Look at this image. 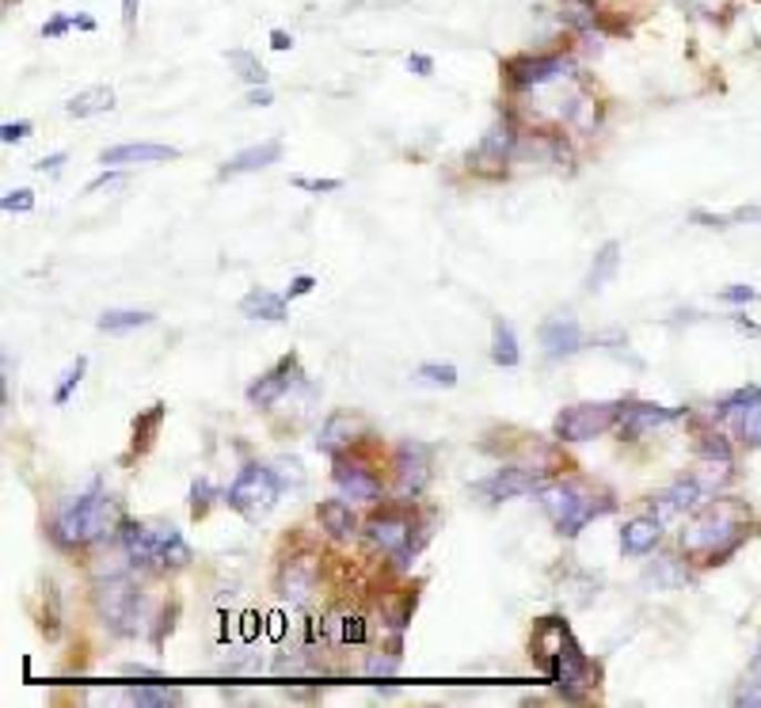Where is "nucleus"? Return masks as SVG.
<instances>
[{
  "mask_svg": "<svg viewBox=\"0 0 761 708\" xmlns=\"http://www.w3.org/2000/svg\"><path fill=\"white\" fill-rule=\"evenodd\" d=\"M747 518L750 510L739 499H715L689 522V530L682 534V549L701 564H723L747 541Z\"/></svg>",
  "mask_w": 761,
  "mask_h": 708,
  "instance_id": "obj_1",
  "label": "nucleus"
},
{
  "mask_svg": "<svg viewBox=\"0 0 761 708\" xmlns=\"http://www.w3.org/2000/svg\"><path fill=\"white\" fill-rule=\"evenodd\" d=\"M119 526V503L111 496H103L100 483L77 496L73 503H66L58 510L50 526V537L61 545V549H84V545L103 541L107 534Z\"/></svg>",
  "mask_w": 761,
  "mask_h": 708,
  "instance_id": "obj_2",
  "label": "nucleus"
},
{
  "mask_svg": "<svg viewBox=\"0 0 761 708\" xmlns=\"http://www.w3.org/2000/svg\"><path fill=\"white\" fill-rule=\"evenodd\" d=\"M119 541L138 568H183L191 564V545L176 526L164 522H119Z\"/></svg>",
  "mask_w": 761,
  "mask_h": 708,
  "instance_id": "obj_3",
  "label": "nucleus"
},
{
  "mask_svg": "<svg viewBox=\"0 0 761 708\" xmlns=\"http://www.w3.org/2000/svg\"><path fill=\"white\" fill-rule=\"evenodd\" d=\"M541 503H544V510H549L552 522L560 526L563 537H579L587 522L613 515L617 499L609 496V491H605V496H594V488H590V483L560 480V483H549V488L541 491Z\"/></svg>",
  "mask_w": 761,
  "mask_h": 708,
  "instance_id": "obj_4",
  "label": "nucleus"
},
{
  "mask_svg": "<svg viewBox=\"0 0 761 708\" xmlns=\"http://www.w3.org/2000/svg\"><path fill=\"white\" fill-rule=\"evenodd\" d=\"M96 609H100L107 629L119 636H133L138 625L146 621V598H141V590H133V582L122 571L107 579L100 576V582H96Z\"/></svg>",
  "mask_w": 761,
  "mask_h": 708,
  "instance_id": "obj_5",
  "label": "nucleus"
},
{
  "mask_svg": "<svg viewBox=\"0 0 761 708\" xmlns=\"http://www.w3.org/2000/svg\"><path fill=\"white\" fill-rule=\"evenodd\" d=\"M279 496H282L279 472L267 469V465H244V469H240V477L229 483L226 503L237 510V515H244L248 522H259L267 510L279 503Z\"/></svg>",
  "mask_w": 761,
  "mask_h": 708,
  "instance_id": "obj_6",
  "label": "nucleus"
},
{
  "mask_svg": "<svg viewBox=\"0 0 761 708\" xmlns=\"http://www.w3.org/2000/svg\"><path fill=\"white\" fill-rule=\"evenodd\" d=\"M624 411V400H587V405L563 408L552 423V435L560 442H590V438L605 435L609 427H617Z\"/></svg>",
  "mask_w": 761,
  "mask_h": 708,
  "instance_id": "obj_7",
  "label": "nucleus"
},
{
  "mask_svg": "<svg viewBox=\"0 0 761 708\" xmlns=\"http://www.w3.org/2000/svg\"><path fill=\"white\" fill-rule=\"evenodd\" d=\"M411 530H415V518L408 510H381L366 522V537H370L373 549L389 552L400 564H408L419 552V545L411 541Z\"/></svg>",
  "mask_w": 761,
  "mask_h": 708,
  "instance_id": "obj_8",
  "label": "nucleus"
},
{
  "mask_svg": "<svg viewBox=\"0 0 761 708\" xmlns=\"http://www.w3.org/2000/svg\"><path fill=\"white\" fill-rule=\"evenodd\" d=\"M549 483L541 480V472L525 469V465H507V469L491 472L488 480L472 483V496L488 499V503H507V499H522V496H541Z\"/></svg>",
  "mask_w": 761,
  "mask_h": 708,
  "instance_id": "obj_9",
  "label": "nucleus"
},
{
  "mask_svg": "<svg viewBox=\"0 0 761 708\" xmlns=\"http://www.w3.org/2000/svg\"><path fill=\"white\" fill-rule=\"evenodd\" d=\"M507 84L514 92H530V88H544L552 80L568 77L571 73V58L563 53H537V58H510L503 66Z\"/></svg>",
  "mask_w": 761,
  "mask_h": 708,
  "instance_id": "obj_10",
  "label": "nucleus"
},
{
  "mask_svg": "<svg viewBox=\"0 0 761 708\" xmlns=\"http://www.w3.org/2000/svg\"><path fill=\"white\" fill-rule=\"evenodd\" d=\"M392 472H397V499H404V503H411L415 496H423L427 483H431V446H423V442H404V446L397 450Z\"/></svg>",
  "mask_w": 761,
  "mask_h": 708,
  "instance_id": "obj_11",
  "label": "nucleus"
},
{
  "mask_svg": "<svg viewBox=\"0 0 761 708\" xmlns=\"http://www.w3.org/2000/svg\"><path fill=\"white\" fill-rule=\"evenodd\" d=\"M541 347L549 358H571L587 347V331L571 312H552L541 325Z\"/></svg>",
  "mask_w": 761,
  "mask_h": 708,
  "instance_id": "obj_12",
  "label": "nucleus"
},
{
  "mask_svg": "<svg viewBox=\"0 0 761 708\" xmlns=\"http://www.w3.org/2000/svg\"><path fill=\"white\" fill-rule=\"evenodd\" d=\"M331 480H336V488L343 491L347 499H362V503H378L384 491L381 480L373 477V469H366L362 461H351V457H343V453H336Z\"/></svg>",
  "mask_w": 761,
  "mask_h": 708,
  "instance_id": "obj_13",
  "label": "nucleus"
},
{
  "mask_svg": "<svg viewBox=\"0 0 761 708\" xmlns=\"http://www.w3.org/2000/svg\"><path fill=\"white\" fill-rule=\"evenodd\" d=\"M682 416L685 408H662V405H648V400H635V405H624L621 419H617V430H621V438H640L648 430L667 427Z\"/></svg>",
  "mask_w": 761,
  "mask_h": 708,
  "instance_id": "obj_14",
  "label": "nucleus"
},
{
  "mask_svg": "<svg viewBox=\"0 0 761 708\" xmlns=\"http://www.w3.org/2000/svg\"><path fill=\"white\" fill-rule=\"evenodd\" d=\"M282 152H286L282 138H267V141H259V146H248V149H240L237 157H229L226 164L218 168V179H237V176H248V172H263V168L279 164Z\"/></svg>",
  "mask_w": 761,
  "mask_h": 708,
  "instance_id": "obj_15",
  "label": "nucleus"
},
{
  "mask_svg": "<svg viewBox=\"0 0 761 708\" xmlns=\"http://www.w3.org/2000/svg\"><path fill=\"white\" fill-rule=\"evenodd\" d=\"M301 373H298V355H286L279 366H274L271 373H263L252 389H248V405L252 408H271V405H279V400L290 392V385L298 381Z\"/></svg>",
  "mask_w": 761,
  "mask_h": 708,
  "instance_id": "obj_16",
  "label": "nucleus"
},
{
  "mask_svg": "<svg viewBox=\"0 0 761 708\" xmlns=\"http://www.w3.org/2000/svg\"><path fill=\"white\" fill-rule=\"evenodd\" d=\"M160 160H179L176 146H157V141H127L100 152L103 168H122V164H160Z\"/></svg>",
  "mask_w": 761,
  "mask_h": 708,
  "instance_id": "obj_17",
  "label": "nucleus"
},
{
  "mask_svg": "<svg viewBox=\"0 0 761 708\" xmlns=\"http://www.w3.org/2000/svg\"><path fill=\"white\" fill-rule=\"evenodd\" d=\"M317 579H320V560L317 557H293L290 564L282 568V579H279V595L290 598L293 606H301L304 598L317 590Z\"/></svg>",
  "mask_w": 761,
  "mask_h": 708,
  "instance_id": "obj_18",
  "label": "nucleus"
},
{
  "mask_svg": "<svg viewBox=\"0 0 761 708\" xmlns=\"http://www.w3.org/2000/svg\"><path fill=\"white\" fill-rule=\"evenodd\" d=\"M709 496H712V491L704 488V483L697 480V477L678 480L674 488H667V491H662V496L655 499L659 518H670V515H682V510H697V507H704V503H709Z\"/></svg>",
  "mask_w": 761,
  "mask_h": 708,
  "instance_id": "obj_19",
  "label": "nucleus"
},
{
  "mask_svg": "<svg viewBox=\"0 0 761 708\" xmlns=\"http://www.w3.org/2000/svg\"><path fill=\"white\" fill-rule=\"evenodd\" d=\"M659 537H662L659 518H632V522H624V530H621V552L624 557H648V552L659 545Z\"/></svg>",
  "mask_w": 761,
  "mask_h": 708,
  "instance_id": "obj_20",
  "label": "nucleus"
},
{
  "mask_svg": "<svg viewBox=\"0 0 761 708\" xmlns=\"http://www.w3.org/2000/svg\"><path fill=\"white\" fill-rule=\"evenodd\" d=\"M286 293H271V290H256L244 293L240 298V312H244L248 320H271V325H279V320H286Z\"/></svg>",
  "mask_w": 761,
  "mask_h": 708,
  "instance_id": "obj_21",
  "label": "nucleus"
},
{
  "mask_svg": "<svg viewBox=\"0 0 761 708\" xmlns=\"http://www.w3.org/2000/svg\"><path fill=\"white\" fill-rule=\"evenodd\" d=\"M317 518H320V530L339 537V541L358 530L354 510H351V503H343V499H324V503L317 507Z\"/></svg>",
  "mask_w": 761,
  "mask_h": 708,
  "instance_id": "obj_22",
  "label": "nucleus"
},
{
  "mask_svg": "<svg viewBox=\"0 0 761 708\" xmlns=\"http://www.w3.org/2000/svg\"><path fill=\"white\" fill-rule=\"evenodd\" d=\"M107 111H114V88L107 84L88 88V92H80L66 103L69 119H92V114H107Z\"/></svg>",
  "mask_w": 761,
  "mask_h": 708,
  "instance_id": "obj_23",
  "label": "nucleus"
},
{
  "mask_svg": "<svg viewBox=\"0 0 761 708\" xmlns=\"http://www.w3.org/2000/svg\"><path fill=\"white\" fill-rule=\"evenodd\" d=\"M164 416L168 408L164 405H152L149 411H141L138 419H133V442H130V457H141L152 450V442H157L160 427H164Z\"/></svg>",
  "mask_w": 761,
  "mask_h": 708,
  "instance_id": "obj_24",
  "label": "nucleus"
},
{
  "mask_svg": "<svg viewBox=\"0 0 761 708\" xmlns=\"http://www.w3.org/2000/svg\"><path fill=\"white\" fill-rule=\"evenodd\" d=\"M358 430H366L362 419H351V416H347V411H339V416H331V419H328V427L320 430L317 446H320V450H324V453L336 457V453H339V446L354 442V435H358Z\"/></svg>",
  "mask_w": 761,
  "mask_h": 708,
  "instance_id": "obj_25",
  "label": "nucleus"
},
{
  "mask_svg": "<svg viewBox=\"0 0 761 708\" xmlns=\"http://www.w3.org/2000/svg\"><path fill=\"white\" fill-rule=\"evenodd\" d=\"M491 362L495 366H518L522 362V351H518V336H514V325L503 317H495V325H491Z\"/></svg>",
  "mask_w": 761,
  "mask_h": 708,
  "instance_id": "obj_26",
  "label": "nucleus"
},
{
  "mask_svg": "<svg viewBox=\"0 0 761 708\" xmlns=\"http://www.w3.org/2000/svg\"><path fill=\"white\" fill-rule=\"evenodd\" d=\"M617 267H621V240H605V245L598 248L594 267H590V275H587V290L590 293L605 290V282L617 275Z\"/></svg>",
  "mask_w": 761,
  "mask_h": 708,
  "instance_id": "obj_27",
  "label": "nucleus"
},
{
  "mask_svg": "<svg viewBox=\"0 0 761 708\" xmlns=\"http://www.w3.org/2000/svg\"><path fill=\"white\" fill-rule=\"evenodd\" d=\"M152 320H157V317L146 312V309H107V312H100V320H96V325H100V331H107V336H127V331L149 328Z\"/></svg>",
  "mask_w": 761,
  "mask_h": 708,
  "instance_id": "obj_28",
  "label": "nucleus"
},
{
  "mask_svg": "<svg viewBox=\"0 0 761 708\" xmlns=\"http://www.w3.org/2000/svg\"><path fill=\"white\" fill-rule=\"evenodd\" d=\"M127 701L138 708H160V705H179L183 694H179V689H168V686H138L127 694Z\"/></svg>",
  "mask_w": 761,
  "mask_h": 708,
  "instance_id": "obj_29",
  "label": "nucleus"
},
{
  "mask_svg": "<svg viewBox=\"0 0 761 708\" xmlns=\"http://www.w3.org/2000/svg\"><path fill=\"white\" fill-rule=\"evenodd\" d=\"M731 419H735L739 442H742V446H750V450H758V446H761V405L742 408V411H735Z\"/></svg>",
  "mask_w": 761,
  "mask_h": 708,
  "instance_id": "obj_30",
  "label": "nucleus"
},
{
  "mask_svg": "<svg viewBox=\"0 0 761 708\" xmlns=\"http://www.w3.org/2000/svg\"><path fill=\"white\" fill-rule=\"evenodd\" d=\"M84 370H88V358L77 355L73 362L66 366V373H61L58 389H53V405H69V397H73V389H80V381H84Z\"/></svg>",
  "mask_w": 761,
  "mask_h": 708,
  "instance_id": "obj_31",
  "label": "nucleus"
},
{
  "mask_svg": "<svg viewBox=\"0 0 761 708\" xmlns=\"http://www.w3.org/2000/svg\"><path fill=\"white\" fill-rule=\"evenodd\" d=\"M226 61H229L232 69H237V77H240V80H248V84H267V69L259 66L256 53H248V50H229V53H226Z\"/></svg>",
  "mask_w": 761,
  "mask_h": 708,
  "instance_id": "obj_32",
  "label": "nucleus"
},
{
  "mask_svg": "<svg viewBox=\"0 0 761 708\" xmlns=\"http://www.w3.org/2000/svg\"><path fill=\"white\" fill-rule=\"evenodd\" d=\"M415 381L438 385V389H453V385H457V366H450V362H423L415 370Z\"/></svg>",
  "mask_w": 761,
  "mask_h": 708,
  "instance_id": "obj_33",
  "label": "nucleus"
},
{
  "mask_svg": "<svg viewBox=\"0 0 761 708\" xmlns=\"http://www.w3.org/2000/svg\"><path fill=\"white\" fill-rule=\"evenodd\" d=\"M750 405H761V385H747V389L728 392V397L715 405V411H720V416H735V411L750 408Z\"/></svg>",
  "mask_w": 761,
  "mask_h": 708,
  "instance_id": "obj_34",
  "label": "nucleus"
},
{
  "mask_svg": "<svg viewBox=\"0 0 761 708\" xmlns=\"http://www.w3.org/2000/svg\"><path fill=\"white\" fill-rule=\"evenodd\" d=\"M218 496H221V491L213 488L210 480H194V483H191V515H194V518H202Z\"/></svg>",
  "mask_w": 761,
  "mask_h": 708,
  "instance_id": "obj_35",
  "label": "nucleus"
},
{
  "mask_svg": "<svg viewBox=\"0 0 761 708\" xmlns=\"http://www.w3.org/2000/svg\"><path fill=\"white\" fill-rule=\"evenodd\" d=\"M697 450H701L704 461H731V446H728V438H723V435H701Z\"/></svg>",
  "mask_w": 761,
  "mask_h": 708,
  "instance_id": "obj_36",
  "label": "nucleus"
},
{
  "mask_svg": "<svg viewBox=\"0 0 761 708\" xmlns=\"http://www.w3.org/2000/svg\"><path fill=\"white\" fill-rule=\"evenodd\" d=\"M0 210H4V213H31L34 210V191H27V187L4 191V199H0Z\"/></svg>",
  "mask_w": 761,
  "mask_h": 708,
  "instance_id": "obj_37",
  "label": "nucleus"
},
{
  "mask_svg": "<svg viewBox=\"0 0 761 708\" xmlns=\"http://www.w3.org/2000/svg\"><path fill=\"white\" fill-rule=\"evenodd\" d=\"M293 187L309 195H336L343 191V179H309V176H293Z\"/></svg>",
  "mask_w": 761,
  "mask_h": 708,
  "instance_id": "obj_38",
  "label": "nucleus"
},
{
  "mask_svg": "<svg viewBox=\"0 0 761 708\" xmlns=\"http://www.w3.org/2000/svg\"><path fill=\"white\" fill-rule=\"evenodd\" d=\"M31 122L27 119H20V122H4V127H0V141H4V146H20V141H27L31 138Z\"/></svg>",
  "mask_w": 761,
  "mask_h": 708,
  "instance_id": "obj_39",
  "label": "nucleus"
},
{
  "mask_svg": "<svg viewBox=\"0 0 761 708\" xmlns=\"http://www.w3.org/2000/svg\"><path fill=\"white\" fill-rule=\"evenodd\" d=\"M735 705H761V667H754L750 682L735 694Z\"/></svg>",
  "mask_w": 761,
  "mask_h": 708,
  "instance_id": "obj_40",
  "label": "nucleus"
},
{
  "mask_svg": "<svg viewBox=\"0 0 761 708\" xmlns=\"http://www.w3.org/2000/svg\"><path fill=\"white\" fill-rule=\"evenodd\" d=\"M263 629H267V625H263V617H259L256 609H248V614L240 617V640H244V644H252Z\"/></svg>",
  "mask_w": 761,
  "mask_h": 708,
  "instance_id": "obj_41",
  "label": "nucleus"
},
{
  "mask_svg": "<svg viewBox=\"0 0 761 708\" xmlns=\"http://www.w3.org/2000/svg\"><path fill=\"white\" fill-rule=\"evenodd\" d=\"M720 298L731 305H750V301H758V290L754 286H728V290H720Z\"/></svg>",
  "mask_w": 761,
  "mask_h": 708,
  "instance_id": "obj_42",
  "label": "nucleus"
},
{
  "mask_svg": "<svg viewBox=\"0 0 761 708\" xmlns=\"http://www.w3.org/2000/svg\"><path fill=\"white\" fill-rule=\"evenodd\" d=\"M69 27H77L73 23V16H53V20L50 23H42V39H61V34H66L69 31Z\"/></svg>",
  "mask_w": 761,
  "mask_h": 708,
  "instance_id": "obj_43",
  "label": "nucleus"
},
{
  "mask_svg": "<svg viewBox=\"0 0 761 708\" xmlns=\"http://www.w3.org/2000/svg\"><path fill=\"white\" fill-rule=\"evenodd\" d=\"M343 640L347 644L366 640V617H343Z\"/></svg>",
  "mask_w": 761,
  "mask_h": 708,
  "instance_id": "obj_44",
  "label": "nucleus"
},
{
  "mask_svg": "<svg viewBox=\"0 0 761 708\" xmlns=\"http://www.w3.org/2000/svg\"><path fill=\"white\" fill-rule=\"evenodd\" d=\"M312 286H317V279H312V275H298V279H290V286H286V301L312 293Z\"/></svg>",
  "mask_w": 761,
  "mask_h": 708,
  "instance_id": "obj_45",
  "label": "nucleus"
},
{
  "mask_svg": "<svg viewBox=\"0 0 761 708\" xmlns=\"http://www.w3.org/2000/svg\"><path fill=\"white\" fill-rule=\"evenodd\" d=\"M111 183H122V172H119V168H107V172H100V176L92 179V183L84 187V191H88V195H96V191H103V187H111Z\"/></svg>",
  "mask_w": 761,
  "mask_h": 708,
  "instance_id": "obj_46",
  "label": "nucleus"
},
{
  "mask_svg": "<svg viewBox=\"0 0 761 708\" xmlns=\"http://www.w3.org/2000/svg\"><path fill=\"white\" fill-rule=\"evenodd\" d=\"M408 69L415 77H431L434 73V61L427 58V53H408Z\"/></svg>",
  "mask_w": 761,
  "mask_h": 708,
  "instance_id": "obj_47",
  "label": "nucleus"
},
{
  "mask_svg": "<svg viewBox=\"0 0 761 708\" xmlns=\"http://www.w3.org/2000/svg\"><path fill=\"white\" fill-rule=\"evenodd\" d=\"M397 667H400V656H392V659H373L366 670H370L373 678H378V675H381V678H392V675H397Z\"/></svg>",
  "mask_w": 761,
  "mask_h": 708,
  "instance_id": "obj_48",
  "label": "nucleus"
},
{
  "mask_svg": "<svg viewBox=\"0 0 761 708\" xmlns=\"http://www.w3.org/2000/svg\"><path fill=\"white\" fill-rule=\"evenodd\" d=\"M61 164H66V152H50V157H42L34 168H39L42 176H58V172H61Z\"/></svg>",
  "mask_w": 761,
  "mask_h": 708,
  "instance_id": "obj_49",
  "label": "nucleus"
},
{
  "mask_svg": "<svg viewBox=\"0 0 761 708\" xmlns=\"http://www.w3.org/2000/svg\"><path fill=\"white\" fill-rule=\"evenodd\" d=\"M138 12H141V0H122V27L127 31L138 27Z\"/></svg>",
  "mask_w": 761,
  "mask_h": 708,
  "instance_id": "obj_50",
  "label": "nucleus"
},
{
  "mask_svg": "<svg viewBox=\"0 0 761 708\" xmlns=\"http://www.w3.org/2000/svg\"><path fill=\"white\" fill-rule=\"evenodd\" d=\"M267 636H271L274 644H282V636H286V614H271V617H267Z\"/></svg>",
  "mask_w": 761,
  "mask_h": 708,
  "instance_id": "obj_51",
  "label": "nucleus"
},
{
  "mask_svg": "<svg viewBox=\"0 0 761 708\" xmlns=\"http://www.w3.org/2000/svg\"><path fill=\"white\" fill-rule=\"evenodd\" d=\"M0 385H4V408H12V351H4V378H0Z\"/></svg>",
  "mask_w": 761,
  "mask_h": 708,
  "instance_id": "obj_52",
  "label": "nucleus"
},
{
  "mask_svg": "<svg viewBox=\"0 0 761 708\" xmlns=\"http://www.w3.org/2000/svg\"><path fill=\"white\" fill-rule=\"evenodd\" d=\"M122 678H160V670L141 667V662H127V667H122Z\"/></svg>",
  "mask_w": 761,
  "mask_h": 708,
  "instance_id": "obj_53",
  "label": "nucleus"
},
{
  "mask_svg": "<svg viewBox=\"0 0 761 708\" xmlns=\"http://www.w3.org/2000/svg\"><path fill=\"white\" fill-rule=\"evenodd\" d=\"M271 100H274V96H271V88H267V84H252V92H248V103H252V107H267Z\"/></svg>",
  "mask_w": 761,
  "mask_h": 708,
  "instance_id": "obj_54",
  "label": "nucleus"
},
{
  "mask_svg": "<svg viewBox=\"0 0 761 708\" xmlns=\"http://www.w3.org/2000/svg\"><path fill=\"white\" fill-rule=\"evenodd\" d=\"M271 47L282 53V50H290V47H293V39H290L286 31H279V27H274V31H271Z\"/></svg>",
  "mask_w": 761,
  "mask_h": 708,
  "instance_id": "obj_55",
  "label": "nucleus"
}]
</instances>
